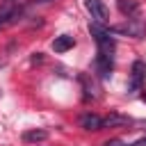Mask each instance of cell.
Returning a JSON list of instances; mask_svg holds the SVG:
<instances>
[{
    "label": "cell",
    "mask_w": 146,
    "mask_h": 146,
    "mask_svg": "<svg viewBox=\"0 0 146 146\" xmlns=\"http://www.w3.org/2000/svg\"><path fill=\"white\" fill-rule=\"evenodd\" d=\"M46 137H48L46 130H27V132L23 135V141H27V144H39V141H43Z\"/></svg>",
    "instance_id": "8fae6325"
},
{
    "label": "cell",
    "mask_w": 146,
    "mask_h": 146,
    "mask_svg": "<svg viewBox=\"0 0 146 146\" xmlns=\"http://www.w3.org/2000/svg\"><path fill=\"white\" fill-rule=\"evenodd\" d=\"M144 100H146V91H144Z\"/></svg>",
    "instance_id": "2e32d148"
},
{
    "label": "cell",
    "mask_w": 146,
    "mask_h": 146,
    "mask_svg": "<svg viewBox=\"0 0 146 146\" xmlns=\"http://www.w3.org/2000/svg\"><path fill=\"white\" fill-rule=\"evenodd\" d=\"M110 32H123V34H130V36H135V39H141V36H144V25H139V23H128V25L110 27Z\"/></svg>",
    "instance_id": "8992f818"
},
{
    "label": "cell",
    "mask_w": 146,
    "mask_h": 146,
    "mask_svg": "<svg viewBox=\"0 0 146 146\" xmlns=\"http://www.w3.org/2000/svg\"><path fill=\"white\" fill-rule=\"evenodd\" d=\"M34 2H50V0H34Z\"/></svg>",
    "instance_id": "9a60e30c"
},
{
    "label": "cell",
    "mask_w": 146,
    "mask_h": 146,
    "mask_svg": "<svg viewBox=\"0 0 146 146\" xmlns=\"http://www.w3.org/2000/svg\"><path fill=\"white\" fill-rule=\"evenodd\" d=\"M89 32L94 34V39H96V43H98V52H105V55H112L114 52V48H116V41L110 36V30L107 27H103V23H91L89 25Z\"/></svg>",
    "instance_id": "6da1fadb"
},
{
    "label": "cell",
    "mask_w": 146,
    "mask_h": 146,
    "mask_svg": "<svg viewBox=\"0 0 146 146\" xmlns=\"http://www.w3.org/2000/svg\"><path fill=\"white\" fill-rule=\"evenodd\" d=\"M5 2H14V5H18V2H23V0H5Z\"/></svg>",
    "instance_id": "5bb4252c"
},
{
    "label": "cell",
    "mask_w": 146,
    "mask_h": 146,
    "mask_svg": "<svg viewBox=\"0 0 146 146\" xmlns=\"http://www.w3.org/2000/svg\"><path fill=\"white\" fill-rule=\"evenodd\" d=\"M84 5H87L89 14H91V18H94L96 23H103V25L107 23L110 14H107V7H105L103 0H84Z\"/></svg>",
    "instance_id": "7a4b0ae2"
},
{
    "label": "cell",
    "mask_w": 146,
    "mask_h": 146,
    "mask_svg": "<svg viewBox=\"0 0 146 146\" xmlns=\"http://www.w3.org/2000/svg\"><path fill=\"white\" fill-rule=\"evenodd\" d=\"M96 68H98L100 78H110V75H112V71H114V62H112V55L98 52V57H96Z\"/></svg>",
    "instance_id": "5b68a950"
},
{
    "label": "cell",
    "mask_w": 146,
    "mask_h": 146,
    "mask_svg": "<svg viewBox=\"0 0 146 146\" xmlns=\"http://www.w3.org/2000/svg\"><path fill=\"white\" fill-rule=\"evenodd\" d=\"M132 75H130V84H128V91H137L139 87H141V82H144V78H146V64L141 62V59H137L135 64H132V71H130Z\"/></svg>",
    "instance_id": "3957f363"
},
{
    "label": "cell",
    "mask_w": 146,
    "mask_h": 146,
    "mask_svg": "<svg viewBox=\"0 0 146 146\" xmlns=\"http://www.w3.org/2000/svg\"><path fill=\"white\" fill-rule=\"evenodd\" d=\"M130 119L123 116V114H110L103 119V128H119V125H128Z\"/></svg>",
    "instance_id": "30bf717a"
},
{
    "label": "cell",
    "mask_w": 146,
    "mask_h": 146,
    "mask_svg": "<svg viewBox=\"0 0 146 146\" xmlns=\"http://www.w3.org/2000/svg\"><path fill=\"white\" fill-rule=\"evenodd\" d=\"M130 146H146V137H141V139H137L135 144H130Z\"/></svg>",
    "instance_id": "4fadbf2b"
},
{
    "label": "cell",
    "mask_w": 146,
    "mask_h": 146,
    "mask_svg": "<svg viewBox=\"0 0 146 146\" xmlns=\"http://www.w3.org/2000/svg\"><path fill=\"white\" fill-rule=\"evenodd\" d=\"M80 128H84V130H103V119L98 116V114H82L80 116Z\"/></svg>",
    "instance_id": "52a82bcc"
},
{
    "label": "cell",
    "mask_w": 146,
    "mask_h": 146,
    "mask_svg": "<svg viewBox=\"0 0 146 146\" xmlns=\"http://www.w3.org/2000/svg\"><path fill=\"white\" fill-rule=\"evenodd\" d=\"M75 46V39L73 36H68V34H62V36H55V41H52V50L55 52H66L68 48H73Z\"/></svg>",
    "instance_id": "ba28073f"
},
{
    "label": "cell",
    "mask_w": 146,
    "mask_h": 146,
    "mask_svg": "<svg viewBox=\"0 0 146 146\" xmlns=\"http://www.w3.org/2000/svg\"><path fill=\"white\" fill-rule=\"evenodd\" d=\"M116 7L123 16H132L139 11V0H116Z\"/></svg>",
    "instance_id": "9c48e42d"
},
{
    "label": "cell",
    "mask_w": 146,
    "mask_h": 146,
    "mask_svg": "<svg viewBox=\"0 0 146 146\" xmlns=\"http://www.w3.org/2000/svg\"><path fill=\"white\" fill-rule=\"evenodd\" d=\"M16 18H21V9L14 2H2L0 5V25L2 23H16Z\"/></svg>",
    "instance_id": "277c9868"
},
{
    "label": "cell",
    "mask_w": 146,
    "mask_h": 146,
    "mask_svg": "<svg viewBox=\"0 0 146 146\" xmlns=\"http://www.w3.org/2000/svg\"><path fill=\"white\" fill-rule=\"evenodd\" d=\"M103 146H125V144H123L121 139H110V141H105Z\"/></svg>",
    "instance_id": "7c38bea8"
}]
</instances>
